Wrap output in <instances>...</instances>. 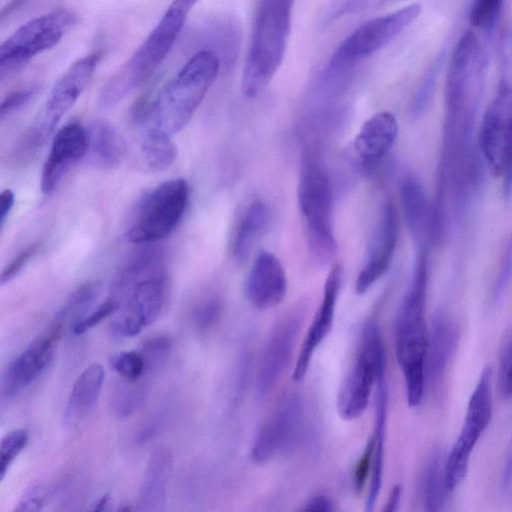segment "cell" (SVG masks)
Wrapping results in <instances>:
<instances>
[{
	"label": "cell",
	"instance_id": "obj_22",
	"mask_svg": "<svg viewBox=\"0 0 512 512\" xmlns=\"http://www.w3.org/2000/svg\"><path fill=\"white\" fill-rule=\"evenodd\" d=\"M287 292V278L279 259L268 251L260 252L248 274L245 294L249 303L266 310L280 304Z\"/></svg>",
	"mask_w": 512,
	"mask_h": 512
},
{
	"label": "cell",
	"instance_id": "obj_35",
	"mask_svg": "<svg viewBox=\"0 0 512 512\" xmlns=\"http://www.w3.org/2000/svg\"><path fill=\"white\" fill-rule=\"evenodd\" d=\"M149 384L120 380L114 388L112 407L120 418H126L137 411L143 404Z\"/></svg>",
	"mask_w": 512,
	"mask_h": 512
},
{
	"label": "cell",
	"instance_id": "obj_38",
	"mask_svg": "<svg viewBox=\"0 0 512 512\" xmlns=\"http://www.w3.org/2000/svg\"><path fill=\"white\" fill-rule=\"evenodd\" d=\"M28 442V431L18 428L7 433L0 445V480H3L11 463L25 448Z\"/></svg>",
	"mask_w": 512,
	"mask_h": 512
},
{
	"label": "cell",
	"instance_id": "obj_17",
	"mask_svg": "<svg viewBox=\"0 0 512 512\" xmlns=\"http://www.w3.org/2000/svg\"><path fill=\"white\" fill-rule=\"evenodd\" d=\"M65 326L52 321L45 332L37 336L9 364L2 381V393L12 397L32 384L48 366L55 344L61 338Z\"/></svg>",
	"mask_w": 512,
	"mask_h": 512
},
{
	"label": "cell",
	"instance_id": "obj_9",
	"mask_svg": "<svg viewBox=\"0 0 512 512\" xmlns=\"http://www.w3.org/2000/svg\"><path fill=\"white\" fill-rule=\"evenodd\" d=\"M384 372L383 339L377 323L370 320L361 329L353 361L340 385L337 409L341 418L354 420L364 413Z\"/></svg>",
	"mask_w": 512,
	"mask_h": 512
},
{
	"label": "cell",
	"instance_id": "obj_52",
	"mask_svg": "<svg viewBox=\"0 0 512 512\" xmlns=\"http://www.w3.org/2000/svg\"><path fill=\"white\" fill-rule=\"evenodd\" d=\"M402 487L399 484L393 486L390 495L387 499V502L384 507V511L386 512H394L398 510L401 500Z\"/></svg>",
	"mask_w": 512,
	"mask_h": 512
},
{
	"label": "cell",
	"instance_id": "obj_34",
	"mask_svg": "<svg viewBox=\"0 0 512 512\" xmlns=\"http://www.w3.org/2000/svg\"><path fill=\"white\" fill-rule=\"evenodd\" d=\"M98 293V284L85 282L77 287L62 308L56 314L54 321L63 324H75L84 316V312L90 307ZM72 325V326H73Z\"/></svg>",
	"mask_w": 512,
	"mask_h": 512
},
{
	"label": "cell",
	"instance_id": "obj_27",
	"mask_svg": "<svg viewBox=\"0 0 512 512\" xmlns=\"http://www.w3.org/2000/svg\"><path fill=\"white\" fill-rule=\"evenodd\" d=\"M387 388L384 377L376 386L375 395V425L373 440V462L366 500V511H371L377 501L382 487L385 455V436L387 419Z\"/></svg>",
	"mask_w": 512,
	"mask_h": 512
},
{
	"label": "cell",
	"instance_id": "obj_49",
	"mask_svg": "<svg viewBox=\"0 0 512 512\" xmlns=\"http://www.w3.org/2000/svg\"><path fill=\"white\" fill-rule=\"evenodd\" d=\"M500 481L502 494L506 497L512 496V441L506 455Z\"/></svg>",
	"mask_w": 512,
	"mask_h": 512
},
{
	"label": "cell",
	"instance_id": "obj_33",
	"mask_svg": "<svg viewBox=\"0 0 512 512\" xmlns=\"http://www.w3.org/2000/svg\"><path fill=\"white\" fill-rule=\"evenodd\" d=\"M402 0H330L322 11L319 26L322 30L346 15L376 10Z\"/></svg>",
	"mask_w": 512,
	"mask_h": 512
},
{
	"label": "cell",
	"instance_id": "obj_29",
	"mask_svg": "<svg viewBox=\"0 0 512 512\" xmlns=\"http://www.w3.org/2000/svg\"><path fill=\"white\" fill-rule=\"evenodd\" d=\"M269 220L266 204L260 200L251 202L239 217L234 228L230 250L238 262L245 261Z\"/></svg>",
	"mask_w": 512,
	"mask_h": 512
},
{
	"label": "cell",
	"instance_id": "obj_36",
	"mask_svg": "<svg viewBox=\"0 0 512 512\" xmlns=\"http://www.w3.org/2000/svg\"><path fill=\"white\" fill-rule=\"evenodd\" d=\"M443 59L444 53H440L424 74L410 104L412 117L418 118L425 111L433 94Z\"/></svg>",
	"mask_w": 512,
	"mask_h": 512
},
{
	"label": "cell",
	"instance_id": "obj_4",
	"mask_svg": "<svg viewBox=\"0 0 512 512\" xmlns=\"http://www.w3.org/2000/svg\"><path fill=\"white\" fill-rule=\"evenodd\" d=\"M294 0H259L242 75V92L260 94L271 82L284 58Z\"/></svg>",
	"mask_w": 512,
	"mask_h": 512
},
{
	"label": "cell",
	"instance_id": "obj_25",
	"mask_svg": "<svg viewBox=\"0 0 512 512\" xmlns=\"http://www.w3.org/2000/svg\"><path fill=\"white\" fill-rule=\"evenodd\" d=\"M172 467L173 458L167 450H159L151 456L139 487L137 510L162 511L165 509Z\"/></svg>",
	"mask_w": 512,
	"mask_h": 512
},
{
	"label": "cell",
	"instance_id": "obj_50",
	"mask_svg": "<svg viewBox=\"0 0 512 512\" xmlns=\"http://www.w3.org/2000/svg\"><path fill=\"white\" fill-rule=\"evenodd\" d=\"M15 203V195L11 189H5L0 194V227L3 228Z\"/></svg>",
	"mask_w": 512,
	"mask_h": 512
},
{
	"label": "cell",
	"instance_id": "obj_20",
	"mask_svg": "<svg viewBox=\"0 0 512 512\" xmlns=\"http://www.w3.org/2000/svg\"><path fill=\"white\" fill-rule=\"evenodd\" d=\"M399 231L397 208L387 201L381 211L366 263L355 282V292L366 293L389 269L395 253Z\"/></svg>",
	"mask_w": 512,
	"mask_h": 512
},
{
	"label": "cell",
	"instance_id": "obj_44",
	"mask_svg": "<svg viewBox=\"0 0 512 512\" xmlns=\"http://www.w3.org/2000/svg\"><path fill=\"white\" fill-rule=\"evenodd\" d=\"M41 243L36 242L30 244L25 249L21 250L10 262L5 266L1 273V285L9 283L14 279L23 268L33 259L38 253Z\"/></svg>",
	"mask_w": 512,
	"mask_h": 512
},
{
	"label": "cell",
	"instance_id": "obj_2",
	"mask_svg": "<svg viewBox=\"0 0 512 512\" xmlns=\"http://www.w3.org/2000/svg\"><path fill=\"white\" fill-rule=\"evenodd\" d=\"M198 0H173L127 61L102 87L97 103L109 109L146 83L169 54Z\"/></svg>",
	"mask_w": 512,
	"mask_h": 512
},
{
	"label": "cell",
	"instance_id": "obj_1",
	"mask_svg": "<svg viewBox=\"0 0 512 512\" xmlns=\"http://www.w3.org/2000/svg\"><path fill=\"white\" fill-rule=\"evenodd\" d=\"M427 250H419L409 289L399 307L395 325V354L403 373L410 407L418 406L425 389L428 329L425 319L428 289Z\"/></svg>",
	"mask_w": 512,
	"mask_h": 512
},
{
	"label": "cell",
	"instance_id": "obj_24",
	"mask_svg": "<svg viewBox=\"0 0 512 512\" xmlns=\"http://www.w3.org/2000/svg\"><path fill=\"white\" fill-rule=\"evenodd\" d=\"M398 135L395 116L387 111L379 112L367 119L361 126L354 150L363 165L379 162L391 149Z\"/></svg>",
	"mask_w": 512,
	"mask_h": 512
},
{
	"label": "cell",
	"instance_id": "obj_46",
	"mask_svg": "<svg viewBox=\"0 0 512 512\" xmlns=\"http://www.w3.org/2000/svg\"><path fill=\"white\" fill-rule=\"evenodd\" d=\"M373 440L369 439L361 457L356 463L353 473V483L355 490L360 493L363 491L365 483L370 478L373 462Z\"/></svg>",
	"mask_w": 512,
	"mask_h": 512
},
{
	"label": "cell",
	"instance_id": "obj_11",
	"mask_svg": "<svg viewBox=\"0 0 512 512\" xmlns=\"http://www.w3.org/2000/svg\"><path fill=\"white\" fill-rule=\"evenodd\" d=\"M189 200L185 179L162 182L139 201L127 229V239L137 245L157 243L179 224Z\"/></svg>",
	"mask_w": 512,
	"mask_h": 512
},
{
	"label": "cell",
	"instance_id": "obj_15",
	"mask_svg": "<svg viewBox=\"0 0 512 512\" xmlns=\"http://www.w3.org/2000/svg\"><path fill=\"white\" fill-rule=\"evenodd\" d=\"M512 126V84L502 80L498 92L487 107L478 135V148L490 173L500 177Z\"/></svg>",
	"mask_w": 512,
	"mask_h": 512
},
{
	"label": "cell",
	"instance_id": "obj_26",
	"mask_svg": "<svg viewBox=\"0 0 512 512\" xmlns=\"http://www.w3.org/2000/svg\"><path fill=\"white\" fill-rule=\"evenodd\" d=\"M105 379L102 365L93 363L76 379L70 392L63 420L68 427L81 423L95 407Z\"/></svg>",
	"mask_w": 512,
	"mask_h": 512
},
{
	"label": "cell",
	"instance_id": "obj_12",
	"mask_svg": "<svg viewBox=\"0 0 512 512\" xmlns=\"http://www.w3.org/2000/svg\"><path fill=\"white\" fill-rule=\"evenodd\" d=\"M166 270H159L129 281L114 282L112 297L118 310L111 323L116 337H134L160 316L167 298Z\"/></svg>",
	"mask_w": 512,
	"mask_h": 512
},
{
	"label": "cell",
	"instance_id": "obj_47",
	"mask_svg": "<svg viewBox=\"0 0 512 512\" xmlns=\"http://www.w3.org/2000/svg\"><path fill=\"white\" fill-rule=\"evenodd\" d=\"M37 92V87H27L9 93L0 106V118L3 120L8 115L27 104Z\"/></svg>",
	"mask_w": 512,
	"mask_h": 512
},
{
	"label": "cell",
	"instance_id": "obj_40",
	"mask_svg": "<svg viewBox=\"0 0 512 512\" xmlns=\"http://www.w3.org/2000/svg\"><path fill=\"white\" fill-rule=\"evenodd\" d=\"M512 279V235L506 240L500 256L497 275L491 288V301L501 300Z\"/></svg>",
	"mask_w": 512,
	"mask_h": 512
},
{
	"label": "cell",
	"instance_id": "obj_10",
	"mask_svg": "<svg viewBox=\"0 0 512 512\" xmlns=\"http://www.w3.org/2000/svg\"><path fill=\"white\" fill-rule=\"evenodd\" d=\"M78 21L74 11L58 9L21 25L0 45V79L21 72L34 57L57 45Z\"/></svg>",
	"mask_w": 512,
	"mask_h": 512
},
{
	"label": "cell",
	"instance_id": "obj_13",
	"mask_svg": "<svg viewBox=\"0 0 512 512\" xmlns=\"http://www.w3.org/2000/svg\"><path fill=\"white\" fill-rule=\"evenodd\" d=\"M493 372L486 367L470 396L463 426L445 459V483L454 491L465 479L471 453L492 417Z\"/></svg>",
	"mask_w": 512,
	"mask_h": 512
},
{
	"label": "cell",
	"instance_id": "obj_48",
	"mask_svg": "<svg viewBox=\"0 0 512 512\" xmlns=\"http://www.w3.org/2000/svg\"><path fill=\"white\" fill-rule=\"evenodd\" d=\"M501 177L503 179L504 198L510 199L512 196V126L505 150Z\"/></svg>",
	"mask_w": 512,
	"mask_h": 512
},
{
	"label": "cell",
	"instance_id": "obj_3",
	"mask_svg": "<svg viewBox=\"0 0 512 512\" xmlns=\"http://www.w3.org/2000/svg\"><path fill=\"white\" fill-rule=\"evenodd\" d=\"M220 70V59L211 50L196 52L155 93L146 125L173 136L190 122Z\"/></svg>",
	"mask_w": 512,
	"mask_h": 512
},
{
	"label": "cell",
	"instance_id": "obj_5",
	"mask_svg": "<svg viewBox=\"0 0 512 512\" xmlns=\"http://www.w3.org/2000/svg\"><path fill=\"white\" fill-rule=\"evenodd\" d=\"M101 57L100 51L88 54L71 64L59 77L42 107L20 137L14 150L15 160L25 163L38 153L63 116L81 96Z\"/></svg>",
	"mask_w": 512,
	"mask_h": 512
},
{
	"label": "cell",
	"instance_id": "obj_8",
	"mask_svg": "<svg viewBox=\"0 0 512 512\" xmlns=\"http://www.w3.org/2000/svg\"><path fill=\"white\" fill-rule=\"evenodd\" d=\"M485 75L478 38L466 31L455 45L445 81L446 123L473 122Z\"/></svg>",
	"mask_w": 512,
	"mask_h": 512
},
{
	"label": "cell",
	"instance_id": "obj_16",
	"mask_svg": "<svg viewBox=\"0 0 512 512\" xmlns=\"http://www.w3.org/2000/svg\"><path fill=\"white\" fill-rule=\"evenodd\" d=\"M303 319L304 310L293 308L273 327L258 366L256 385L260 395L267 394L275 386L289 364Z\"/></svg>",
	"mask_w": 512,
	"mask_h": 512
},
{
	"label": "cell",
	"instance_id": "obj_19",
	"mask_svg": "<svg viewBox=\"0 0 512 512\" xmlns=\"http://www.w3.org/2000/svg\"><path fill=\"white\" fill-rule=\"evenodd\" d=\"M404 218L418 250L437 244L443 235L435 206L429 202L422 183L414 176L406 177L400 188Z\"/></svg>",
	"mask_w": 512,
	"mask_h": 512
},
{
	"label": "cell",
	"instance_id": "obj_51",
	"mask_svg": "<svg viewBox=\"0 0 512 512\" xmlns=\"http://www.w3.org/2000/svg\"><path fill=\"white\" fill-rule=\"evenodd\" d=\"M301 510L312 512H329L333 510V504L326 496L316 495L310 498Z\"/></svg>",
	"mask_w": 512,
	"mask_h": 512
},
{
	"label": "cell",
	"instance_id": "obj_7",
	"mask_svg": "<svg viewBox=\"0 0 512 512\" xmlns=\"http://www.w3.org/2000/svg\"><path fill=\"white\" fill-rule=\"evenodd\" d=\"M298 203L305 222L310 253L326 263L335 253L332 191L329 177L316 154L304 151L298 184Z\"/></svg>",
	"mask_w": 512,
	"mask_h": 512
},
{
	"label": "cell",
	"instance_id": "obj_43",
	"mask_svg": "<svg viewBox=\"0 0 512 512\" xmlns=\"http://www.w3.org/2000/svg\"><path fill=\"white\" fill-rule=\"evenodd\" d=\"M503 0H474L469 21L475 27H488L498 14Z\"/></svg>",
	"mask_w": 512,
	"mask_h": 512
},
{
	"label": "cell",
	"instance_id": "obj_30",
	"mask_svg": "<svg viewBox=\"0 0 512 512\" xmlns=\"http://www.w3.org/2000/svg\"><path fill=\"white\" fill-rule=\"evenodd\" d=\"M418 493L424 510L443 509L450 492L445 483V458L441 451L433 452L424 464L419 478Z\"/></svg>",
	"mask_w": 512,
	"mask_h": 512
},
{
	"label": "cell",
	"instance_id": "obj_6",
	"mask_svg": "<svg viewBox=\"0 0 512 512\" xmlns=\"http://www.w3.org/2000/svg\"><path fill=\"white\" fill-rule=\"evenodd\" d=\"M420 13L421 5L414 3L372 19L356 29L331 56L322 75V88L326 91L337 90L361 60L386 46L410 26Z\"/></svg>",
	"mask_w": 512,
	"mask_h": 512
},
{
	"label": "cell",
	"instance_id": "obj_21",
	"mask_svg": "<svg viewBox=\"0 0 512 512\" xmlns=\"http://www.w3.org/2000/svg\"><path fill=\"white\" fill-rule=\"evenodd\" d=\"M341 267L336 264L328 273L320 305L302 342L293 371L294 381H301L310 366L315 350L329 334L341 285Z\"/></svg>",
	"mask_w": 512,
	"mask_h": 512
},
{
	"label": "cell",
	"instance_id": "obj_18",
	"mask_svg": "<svg viewBox=\"0 0 512 512\" xmlns=\"http://www.w3.org/2000/svg\"><path fill=\"white\" fill-rule=\"evenodd\" d=\"M87 151L88 132L81 123L71 122L59 129L42 167V193L51 195L73 165L87 155Z\"/></svg>",
	"mask_w": 512,
	"mask_h": 512
},
{
	"label": "cell",
	"instance_id": "obj_54",
	"mask_svg": "<svg viewBox=\"0 0 512 512\" xmlns=\"http://www.w3.org/2000/svg\"><path fill=\"white\" fill-rule=\"evenodd\" d=\"M109 504V495H104L98 501L97 506H95V510L102 511L106 509V506Z\"/></svg>",
	"mask_w": 512,
	"mask_h": 512
},
{
	"label": "cell",
	"instance_id": "obj_37",
	"mask_svg": "<svg viewBox=\"0 0 512 512\" xmlns=\"http://www.w3.org/2000/svg\"><path fill=\"white\" fill-rule=\"evenodd\" d=\"M222 311V301L217 295H205L192 308V322L199 331H208L220 321Z\"/></svg>",
	"mask_w": 512,
	"mask_h": 512
},
{
	"label": "cell",
	"instance_id": "obj_41",
	"mask_svg": "<svg viewBox=\"0 0 512 512\" xmlns=\"http://www.w3.org/2000/svg\"><path fill=\"white\" fill-rule=\"evenodd\" d=\"M172 348V341L166 335H157L143 342L140 350L150 367L158 371L168 360Z\"/></svg>",
	"mask_w": 512,
	"mask_h": 512
},
{
	"label": "cell",
	"instance_id": "obj_39",
	"mask_svg": "<svg viewBox=\"0 0 512 512\" xmlns=\"http://www.w3.org/2000/svg\"><path fill=\"white\" fill-rule=\"evenodd\" d=\"M497 388L502 398H512V329L505 337L499 351Z\"/></svg>",
	"mask_w": 512,
	"mask_h": 512
},
{
	"label": "cell",
	"instance_id": "obj_42",
	"mask_svg": "<svg viewBox=\"0 0 512 512\" xmlns=\"http://www.w3.org/2000/svg\"><path fill=\"white\" fill-rule=\"evenodd\" d=\"M118 307V301L114 297L110 296L89 315H84L82 318H80L72 326L73 333L75 335H80L87 332L102 322L104 319L114 314L118 310Z\"/></svg>",
	"mask_w": 512,
	"mask_h": 512
},
{
	"label": "cell",
	"instance_id": "obj_53",
	"mask_svg": "<svg viewBox=\"0 0 512 512\" xmlns=\"http://www.w3.org/2000/svg\"><path fill=\"white\" fill-rule=\"evenodd\" d=\"M26 0H10L6 6L3 7L0 14L1 22L13 14Z\"/></svg>",
	"mask_w": 512,
	"mask_h": 512
},
{
	"label": "cell",
	"instance_id": "obj_31",
	"mask_svg": "<svg viewBox=\"0 0 512 512\" xmlns=\"http://www.w3.org/2000/svg\"><path fill=\"white\" fill-rule=\"evenodd\" d=\"M143 163L151 171H162L170 167L177 158V147L171 136L148 128L140 146Z\"/></svg>",
	"mask_w": 512,
	"mask_h": 512
},
{
	"label": "cell",
	"instance_id": "obj_14",
	"mask_svg": "<svg viewBox=\"0 0 512 512\" xmlns=\"http://www.w3.org/2000/svg\"><path fill=\"white\" fill-rule=\"evenodd\" d=\"M304 405L297 393L286 394L257 433L251 450L254 462L264 464L290 451L303 429Z\"/></svg>",
	"mask_w": 512,
	"mask_h": 512
},
{
	"label": "cell",
	"instance_id": "obj_23",
	"mask_svg": "<svg viewBox=\"0 0 512 512\" xmlns=\"http://www.w3.org/2000/svg\"><path fill=\"white\" fill-rule=\"evenodd\" d=\"M460 339V326L449 314L435 313L428 333L425 382L438 386L446 375Z\"/></svg>",
	"mask_w": 512,
	"mask_h": 512
},
{
	"label": "cell",
	"instance_id": "obj_28",
	"mask_svg": "<svg viewBox=\"0 0 512 512\" xmlns=\"http://www.w3.org/2000/svg\"><path fill=\"white\" fill-rule=\"evenodd\" d=\"M87 132V156L91 163L102 169L117 167L125 147L116 128L106 120L97 119L90 123Z\"/></svg>",
	"mask_w": 512,
	"mask_h": 512
},
{
	"label": "cell",
	"instance_id": "obj_32",
	"mask_svg": "<svg viewBox=\"0 0 512 512\" xmlns=\"http://www.w3.org/2000/svg\"><path fill=\"white\" fill-rule=\"evenodd\" d=\"M109 364L121 380L127 382L149 384L151 376L157 372L148 365L140 348L113 354Z\"/></svg>",
	"mask_w": 512,
	"mask_h": 512
},
{
	"label": "cell",
	"instance_id": "obj_45",
	"mask_svg": "<svg viewBox=\"0 0 512 512\" xmlns=\"http://www.w3.org/2000/svg\"><path fill=\"white\" fill-rule=\"evenodd\" d=\"M49 499V488L43 483L31 486L21 496L15 511H39L42 510Z\"/></svg>",
	"mask_w": 512,
	"mask_h": 512
}]
</instances>
